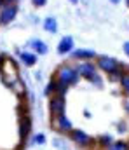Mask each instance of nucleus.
<instances>
[{
    "label": "nucleus",
    "instance_id": "nucleus-19",
    "mask_svg": "<svg viewBox=\"0 0 129 150\" xmlns=\"http://www.w3.org/2000/svg\"><path fill=\"white\" fill-rule=\"evenodd\" d=\"M113 2H119V0H113Z\"/></svg>",
    "mask_w": 129,
    "mask_h": 150
},
{
    "label": "nucleus",
    "instance_id": "nucleus-16",
    "mask_svg": "<svg viewBox=\"0 0 129 150\" xmlns=\"http://www.w3.org/2000/svg\"><path fill=\"white\" fill-rule=\"evenodd\" d=\"M33 4L40 7V5H44V4H45V0H33Z\"/></svg>",
    "mask_w": 129,
    "mask_h": 150
},
{
    "label": "nucleus",
    "instance_id": "nucleus-17",
    "mask_svg": "<svg viewBox=\"0 0 129 150\" xmlns=\"http://www.w3.org/2000/svg\"><path fill=\"white\" fill-rule=\"evenodd\" d=\"M37 142H39V143H42V142H45V138H44L42 134H39V136H37Z\"/></svg>",
    "mask_w": 129,
    "mask_h": 150
},
{
    "label": "nucleus",
    "instance_id": "nucleus-21",
    "mask_svg": "<svg viewBox=\"0 0 129 150\" xmlns=\"http://www.w3.org/2000/svg\"><path fill=\"white\" fill-rule=\"evenodd\" d=\"M128 4H129V0H128Z\"/></svg>",
    "mask_w": 129,
    "mask_h": 150
},
{
    "label": "nucleus",
    "instance_id": "nucleus-13",
    "mask_svg": "<svg viewBox=\"0 0 129 150\" xmlns=\"http://www.w3.org/2000/svg\"><path fill=\"white\" fill-rule=\"evenodd\" d=\"M75 56H84V58H92V56H94V52H92V51H77V52H75Z\"/></svg>",
    "mask_w": 129,
    "mask_h": 150
},
{
    "label": "nucleus",
    "instance_id": "nucleus-4",
    "mask_svg": "<svg viewBox=\"0 0 129 150\" xmlns=\"http://www.w3.org/2000/svg\"><path fill=\"white\" fill-rule=\"evenodd\" d=\"M99 67L106 72H113L117 68V61L115 59H110V58H99Z\"/></svg>",
    "mask_w": 129,
    "mask_h": 150
},
{
    "label": "nucleus",
    "instance_id": "nucleus-20",
    "mask_svg": "<svg viewBox=\"0 0 129 150\" xmlns=\"http://www.w3.org/2000/svg\"><path fill=\"white\" fill-rule=\"evenodd\" d=\"M72 2H77V0H72Z\"/></svg>",
    "mask_w": 129,
    "mask_h": 150
},
{
    "label": "nucleus",
    "instance_id": "nucleus-12",
    "mask_svg": "<svg viewBox=\"0 0 129 150\" xmlns=\"http://www.w3.org/2000/svg\"><path fill=\"white\" fill-rule=\"evenodd\" d=\"M28 129H30V120L26 119V120H23V124H21V138H25V136L28 134Z\"/></svg>",
    "mask_w": 129,
    "mask_h": 150
},
{
    "label": "nucleus",
    "instance_id": "nucleus-10",
    "mask_svg": "<svg viewBox=\"0 0 129 150\" xmlns=\"http://www.w3.org/2000/svg\"><path fill=\"white\" fill-rule=\"evenodd\" d=\"M32 45H35L39 52H47V45H45L44 42H40V40H33V42H32Z\"/></svg>",
    "mask_w": 129,
    "mask_h": 150
},
{
    "label": "nucleus",
    "instance_id": "nucleus-18",
    "mask_svg": "<svg viewBox=\"0 0 129 150\" xmlns=\"http://www.w3.org/2000/svg\"><path fill=\"white\" fill-rule=\"evenodd\" d=\"M124 51H126V54H129V44H126V45H124Z\"/></svg>",
    "mask_w": 129,
    "mask_h": 150
},
{
    "label": "nucleus",
    "instance_id": "nucleus-14",
    "mask_svg": "<svg viewBox=\"0 0 129 150\" xmlns=\"http://www.w3.org/2000/svg\"><path fill=\"white\" fill-rule=\"evenodd\" d=\"M110 150H128V145L126 143H113V145H110Z\"/></svg>",
    "mask_w": 129,
    "mask_h": 150
},
{
    "label": "nucleus",
    "instance_id": "nucleus-15",
    "mask_svg": "<svg viewBox=\"0 0 129 150\" xmlns=\"http://www.w3.org/2000/svg\"><path fill=\"white\" fill-rule=\"evenodd\" d=\"M121 82H122V86H124V89L129 93V74L122 75V79H121Z\"/></svg>",
    "mask_w": 129,
    "mask_h": 150
},
{
    "label": "nucleus",
    "instance_id": "nucleus-6",
    "mask_svg": "<svg viewBox=\"0 0 129 150\" xmlns=\"http://www.w3.org/2000/svg\"><path fill=\"white\" fill-rule=\"evenodd\" d=\"M72 47H73V40H72V37H65L61 42H59L58 51H59V52H68Z\"/></svg>",
    "mask_w": 129,
    "mask_h": 150
},
{
    "label": "nucleus",
    "instance_id": "nucleus-7",
    "mask_svg": "<svg viewBox=\"0 0 129 150\" xmlns=\"http://www.w3.org/2000/svg\"><path fill=\"white\" fill-rule=\"evenodd\" d=\"M73 138L79 142V143H82V145H86L87 142H89V138H87V134H84L82 131H73Z\"/></svg>",
    "mask_w": 129,
    "mask_h": 150
},
{
    "label": "nucleus",
    "instance_id": "nucleus-1",
    "mask_svg": "<svg viewBox=\"0 0 129 150\" xmlns=\"http://www.w3.org/2000/svg\"><path fill=\"white\" fill-rule=\"evenodd\" d=\"M59 80H61V84L63 86H68V84H73L75 80H77V72L73 70V68H70V67H63V68H59Z\"/></svg>",
    "mask_w": 129,
    "mask_h": 150
},
{
    "label": "nucleus",
    "instance_id": "nucleus-2",
    "mask_svg": "<svg viewBox=\"0 0 129 150\" xmlns=\"http://www.w3.org/2000/svg\"><path fill=\"white\" fill-rule=\"evenodd\" d=\"M16 12H18V7H16V5H5V7L2 9V12H0V21H2V23L12 21L14 16H16Z\"/></svg>",
    "mask_w": 129,
    "mask_h": 150
},
{
    "label": "nucleus",
    "instance_id": "nucleus-11",
    "mask_svg": "<svg viewBox=\"0 0 129 150\" xmlns=\"http://www.w3.org/2000/svg\"><path fill=\"white\" fill-rule=\"evenodd\" d=\"M44 28H47L49 32H56V23H54V19H52V18H49V19L44 23Z\"/></svg>",
    "mask_w": 129,
    "mask_h": 150
},
{
    "label": "nucleus",
    "instance_id": "nucleus-9",
    "mask_svg": "<svg viewBox=\"0 0 129 150\" xmlns=\"http://www.w3.org/2000/svg\"><path fill=\"white\" fill-rule=\"evenodd\" d=\"M21 58H23V61H25L26 65H33V63H35V54L25 52V54H21Z\"/></svg>",
    "mask_w": 129,
    "mask_h": 150
},
{
    "label": "nucleus",
    "instance_id": "nucleus-5",
    "mask_svg": "<svg viewBox=\"0 0 129 150\" xmlns=\"http://www.w3.org/2000/svg\"><path fill=\"white\" fill-rule=\"evenodd\" d=\"M63 108H65V101H63V98H54V100H51V110L52 113H63Z\"/></svg>",
    "mask_w": 129,
    "mask_h": 150
},
{
    "label": "nucleus",
    "instance_id": "nucleus-3",
    "mask_svg": "<svg viewBox=\"0 0 129 150\" xmlns=\"http://www.w3.org/2000/svg\"><path fill=\"white\" fill-rule=\"evenodd\" d=\"M79 72H80V74L84 75V77L91 79V80H92L94 84H101V80H99L98 77H94V75H96V72H94V68H92V67H91L89 63H87V65H82V67L79 68Z\"/></svg>",
    "mask_w": 129,
    "mask_h": 150
},
{
    "label": "nucleus",
    "instance_id": "nucleus-8",
    "mask_svg": "<svg viewBox=\"0 0 129 150\" xmlns=\"http://www.w3.org/2000/svg\"><path fill=\"white\" fill-rule=\"evenodd\" d=\"M58 120H59V127H63V129H72V124L66 120V117H65L63 113L58 117Z\"/></svg>",
    "mask_w": 129,
    "mask_h": 150
}]
</instances>
